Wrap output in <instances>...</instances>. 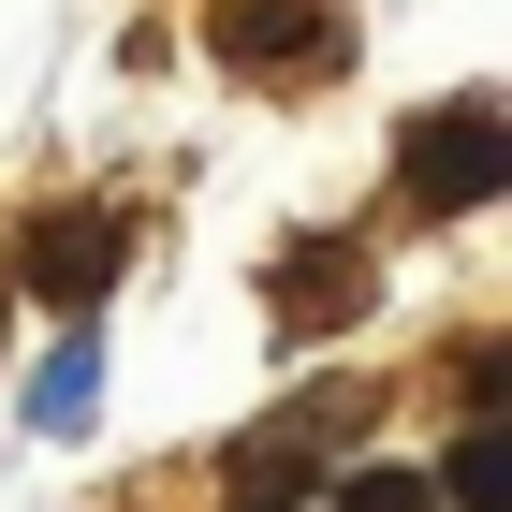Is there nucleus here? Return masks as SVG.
I'll use <instances>...</instances> for the list:
<instances>
[{
    "label": "nucleus",
    "instance_id": "f257e3e1",
    "mask_svg": "<svg viewBox=\"0 0 512 512\" xmlns=\"http://www.w3.org/2000/svg\"><path fill=\"white\" fill-rule=\"evenodd\" d=\"M395 176H410V205L425 220H454V205H498L512 191V103H425V118L395 132Z\"/></svg>",
    "mask_w": 512,
    "mask_h": 512
},
{
    "label": "nucleus",
    "instance_id": "f03ea898",
    "mask_svg": "<svg viewBox=\"0 0 512 512\" xmlns=\"http://www.w3.org/2000/svg\"><path fill=\"white\" fill-rule=\"evenodd\" d=\"M220 44H235L249 74H308V59H322L337 30H322L308 0H235V15H220Z\"/></svg>",
    "mask_w": 512,
    "mask_h": 512
},
{
    "label": "nucleus",
    "instance_id": "7ed1b4c3",
    "mask_svg": "<svg viewBox=\"0 0 512 512\" xmlns=\"http://www.w3.org/2000/svg\"><path fill=\"white\" fill-rule=\"evenodd\" d=\"M366 308V249H293L278 264V322L293 337H322V322H352Z\"/></svg>",
    "mask_w": 512,
    "mask_h": 512
},
{
    "label": "nucleus",
    "instance_id": "20e7f679",
    "mask_svg": "<svg viewBox=\"0 0 512 512\" xmlns=\"http://www.w3.org/2000/svg\"><path fill=\"white\" fill-rule=\"evenodd\" d=\"M103 278H118V220H44V308H103Z\"/></svg>",
    "mask_w": 512,
    "mask_h": 512
},
{
    "label": "nucleus",
    "instance_id": "39448f33",
    "mask_svg": "<svg viewBox=\"0 0 512 512\" xmlns=\"http://www.w3.org/2000/svg\"><path fill=\"white\" fill-rule=\"evenodd\" d=\"M439 498H454V512H512V425H469V439H454Z\"/></svg>",
    "mask_w": 512,
    "mask_h": 512
},
{
    "label": "nucleus",
    "instance_id": "423d86ee",
    "mask_svg": "<svg viewBox=\"0 0 512 512\" xmlns=\"http://www.w3.org/2000/svg\"><path fill=\"white\" fill-rule=\"evenodd\" d=\"M337 512H439V483H425V469H366Z\"/></svg>",
    "mask_w": 512,
    "mask_h": 512
},
{
    "label": "nucleus",
    "instance_id": "0eeeda50",
    "mask_svg": "<svg viewBox=\"0 0 512 512\" xmlns=\"http://www.w3.org/2000/svg\"><path fill=\"white\" fill-rule=\"evenodd\" d=\"M0 293H15V278H0ZM0 322H15V308H0Z\"/></svg>",
    "mask_w": 512,
    "mask_h": 512
}]
</instances>
